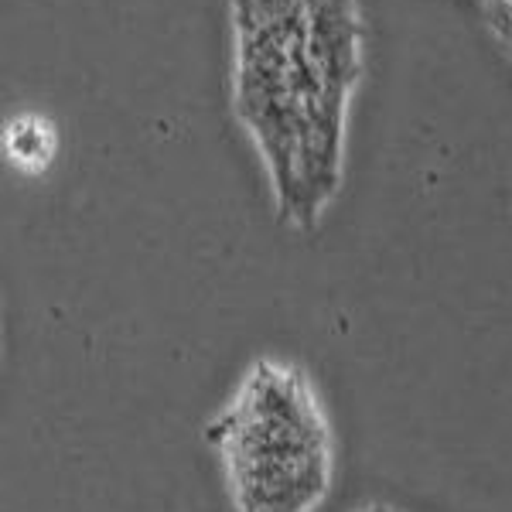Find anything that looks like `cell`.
<instances>
[{
  "instance_id": "obj_1",
  "label": "cell",
  "mask_w": 512,
  "mask_h": 512,
  "mask_svg": "<svg viewBox=\"0 0 512 512\" xmlns=\"http://www.w3.org/2000/svg\"><path fill=\"white\" fill-rule=\"evenodd\" d=\"M236 512H315L332 489L325 410L297 366L260 359L209 424Z\"/></svg>"
},
{
  "instance_id": "obj_2",
  "label": "cell",
  "mask_w": 512,
  "mask_h": 512,
  "mask_svg": "<svg viewBox=\"0 0 512 512\" xmlns=\"http://www.w3.org/2000/svg\"><path fill=\"white\" fill-rule=\"evenodd\" d=\"M7 147H11L14 161L24 164V168H45L48 158L55 154V134L41 120H18L7 130Z\"/></svg>"
}]
</instances>
